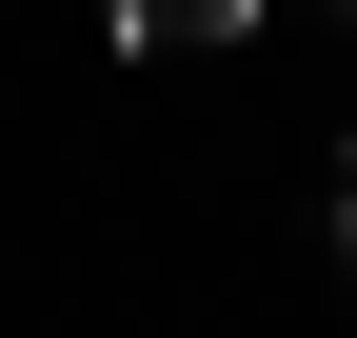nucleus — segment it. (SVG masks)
Segmentation results:
<instances>
[{"label": "nucleus", "mask_w": 357, "mask_h": 338, "mask_svg": "<svg viewBox=\"0 0 357 338\" xmlns=\"http://www.w3.org/2000/svg\"><path fill=\"white\" fill-rule=\"evenodd\" d=\"M139 60H178V40H238V20H278V0H100Z\"/></svg>", "instance_id": "f257e3e1"}, {"label": "nucleus", "mask_w": 357, "mask_h": 338, "mask_svg": "<svg viewBox=\"0 0 357 338\" xmlns=\"http://www.w3.org/2000/svg\"><path fill=\"white\" fill-rule=\"evenodd\" d=\"M337 279H357V159H337Z\"/></svg>", "instance_id": "f03ea898"}]
</instances>
